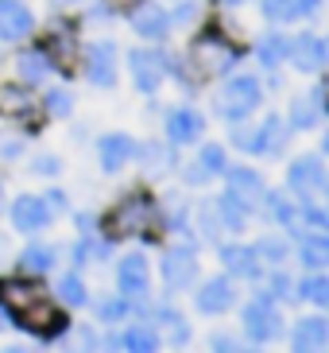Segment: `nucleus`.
Wrapping results in <instances>:
<instances>
[{"mask_svg":"<svg viewBox=\"0 0 329 353\" xmlns=\"http://www.w3.org/2000/svg\"><path fill=\"white\" fill-rule=\"evenodd\" d=\"M12 319H16L20 330L35 334V338H43V342H51V338H59V334L70 330L66 311H62V307H51V303H43V299H28Z\"/></svg>","mask_w":329,"mask_h":353,"instance_id":"nucleus-1","label":"nucleus"},{"mask_svg":"<svg viewBox=\"0 0 329 353\" xmlns=\"http://www.w3.org/2000/svg\"><path fill=\"white\" fill-rule=\"evenodd\" d=\"M155 202L147 194H128L120 206L113 210V218H109V233L113 237H144L147 229L155 225Z\"/></svg>","mask_w":329,"mask_h":353,"instance_id":"nucleus-2","label":"nucleus"},{"mask_svg":"<svg viewBox=\"0 0 329 353\" xmlns=\"http://www.w3.org/2000/svg\"><path fill=\"white\" fill-rule=\"evenodd\" d=\"M259 97H264V90H259L256 78H252V74H237V78H233V82L221 90V101H217V109H221V117H225V121L240 125L248 113H256Z\"/></svg>","mask_w":329,"mask_h":353,"instance_id":"nucleus-3","label":"nucleus"},{"mask_svg":"<svg viewBox=\"0 0 329 353\" xmlns=\"http://www.w3.org/2000/svg\"><path fill=\"white\" fill-rule=\"evenodd\" d=\"M233 140H240V148L252 152V156H279L283 144H287V125H283L279 117H268V121H264L252 136L240 132V125H237V128H233Z\"/></svg>","mask_w":329,"mask_h":353,"instance_id":"nucleus-4","label":"nucleus"},{"mask_svg":"<svg viewBox=\"0 0 329 353\" xmlns=\"http://www.w3.org/2000/svg\"><path fill=\"white\" fill-rule=\"evenodd\" d=\"M240 319H244V334H248L256 345L279 338V330H283V319H279V311H275V303H271V299L248 303L244 311H240Z\"/></svg>","mask_w":329,"mask_h":353,"instance_id":"nucleus-5","label":"nucleus"},{"mask_svg":"<svg viewBox=\"0 0 329 353\" xmlns=\"http://www.w3.org/2000/svg\"><path fill=\"white\" fill-rule=\"evenodd\" d=\"M85 78L97 90H113L116 85V47L109 39H97L85 47Z\"/></svg>","mask_w":329,"mask_h":353,"instance_id":"nucleus-6","label":"nucleus"},{"mask_svg":"<svg viewBox=\"0 0 329 353\" xmlns=\"http://www.w3.org/2000/svg\"><path fill=\"white\" fill-rule=\"evenodd\" d=\"M128 66H132V82L140 94H155L159 82H163V74L171 70L167 54H159V51H132L128 54Z\"/></svg>","mask_w":329,"mask_h":353,"instance_id":"nucleus-7","label":"nucleus"},{"mask_svg":"<svg viewBox=\"0 0 329 353\" xmlns=\"http://www.w3.org/2000/svg\"><path fill=\"white\" fill-rule=\"evenodd\" d=\"M198 276V256L190 245H175V249L163 252V280L171 291H186Z\"/></svg>","mask_w":329,"mask_h":353,"instance_id":"nucleus-8","label":"nucleus"},{"mask_svg":"<svg viewBox=\"0 0 329 353\" xmlns=\"http://www.w3.org/2000/svg\"><path fill=\"white\" fill-rule=\"evenodd\" d=\"M287 183H290V190H295L299 198H314V194L326 190V167H321L318 156H302V159L290 163Z\"/></svg>","mask_w":329,"mask_h":353,"instance_id":"nucleus-9","label":"nucleus"},{"mask_svg":"<svg viewBox=\"0 0 329 353\" xmlns=\"http://www.w3.org/2000/svg\"><path fill=\"white\" fill-rule=\"evenodd\" d=\"M326 43L318 39L314 32H302L299 39H287V59L295 63V70L302 74H318L326 66Z\"/></svg>","mask_w":329,"mask_h":353,"instance_id":"nucleus-10","label":"nucleus"},{"mask_svg":"<svg viewBox=\"0 0 329 353\" xmlns=\"http://www.w3.org/2000/svg\"><path fill=\"white\" fill-rule=\"evenodd\" d=\"M116 288L124 299H144L147 295V260L144 252H128L116 264Z\"/></svg>","mask_w":329,"mask_h":353,"instance_id":"nucleus-11","label":"nucleus"},{"mask_svg":"<svg viewBox=\"0 0 329 353\" xmlns=\"http://www.w3.org/2000/svg\"><path fill=\"white\" fill-rule=\"evenodd\" d=\"M51 206H47V198H35V194H20L12 202V225L20 229V233H35L51 221Z\"/></svg>","mask_w":329,"mask_h":353,"instance_id":"nucleus-12","label":"nucleus"},{"mask_svg":"<svg viewBox=\"0 0 329 353\" xmlns=\"http://www.w3.org/2000/svg\"><path fill=\"white\" fill-rule=\"evenodd\" d=\"M198 51L209 59L206 74H221V70H229V66L240 59V51H237V47H233V43H229L221 32H217V28H209L206 35H198Z\"/></svg>","mask_w":329,"mask_h":353,"instance_id":"nucleus-13","label":"nucleus"},{"mask_svg":"<svg viewBox=\"0 0 329 353\" xmlns=\"http://www.w3.org/2000/svg\"><path fill=\"white\" fill-rule=\"evenodd\" d=\"M136 156V140L132 136H124V132H109L97 140V159H101V167L113 175V171H120L128 159Z\"/></svg>","mask_w":329,"mask_h":353,"instance_id":"nucleus-14","label":"nucleus"},{"mask_svg":"<svg viewBox=\"0 0 329 353\" xmlns=\"http://www.w3.org/2000/svg\"><path fill=\"white\" fill-rule=\"evenodd\" d=\"M233 299H237V291H233L229 276H213V280H206V288H198V311H202V314L229 311Z\"/></svg>","mask_w":329,"mask_h":353,"instance_id":"nucleus-15","label":"nucleus"},{"mask_svg":"<svg viewBox=\"0 0 329 353\" xmlns=\"http://www.w3.org/2000/svg\"><path fill=\"white\" fill-rule=\"evenodd\" d=\"M202 128H206V121L194 109H171L167 113V140L171 144H194L202 136Z\"/></svg>","mask_w":329,"mask_h":353,"instance_id":"nucleus-16","label":"nucleus"},{"mask_svg":"<svg viewBox=\"0 0 329 353\" xmlns=\"http://www.w3.org/2000/svg\"><path fill=\"white\" fill-rule=\"evenodd\" d=\"M326 117V85H314L306 97H295L290 105V125L295 128H314Z\"/></svg>","mask_w":329,"mask_h":353,"instance_id":"nucleus-17","label":"nucleus"},{"mask_svg":"<svg viewBox=\"0 0 329 353\" xmlns=\"http://www.w3.org/2000/svg\"><path fill=\"white\" fill-rule=\"evenodd\" d=\"M132 28H136V35H144V39H163V35L171 32V16H167L159 4H136Z\"/></svg>","mask_w":329,"mask_h":353,"instance_id":"nucleus-18","label":"nucleus"},{"mask_svg":"<svg viewBox=\"0 0 329 353\" xmlns=\"http://www.w3.org/2000/svg\"><path fill=\"white\" fill-rule=\"evenodd\" d=\"M31 28H35V20H31V12L23 8L20 0H4L0 4V39H23V35H31Z\"/></svg>","mask_w":329,"mask_h":353,"instance_id":"nucleus-19","label":"nucleus"},{"mask_svg":"<svg viewBox=\"0 0 329 353\" xmlns=\"http://www.w3.org/2000/svg\"><path fill=\"white\" fill-rule=\"evenodd\" d=\"M221 264L233 276H244V280H256L259 276V256L248 245H221Z\"/></svg>","mask_w":329,"mask_h":353,"instance_id":"nucleus-20","label":"nucleus"},{"mask_svg":"<svg viewBox=\"0 0 329 353\" xmlns=\"http://www.w3.org/2000/svg\"><path fill=\"white\" fill-rule=\"evenodd\" d=\"M326 342H329L326 319H299L295 322V338H290L295 350H326Z\"/></svg>","mask_w":329,"mask_h":353,"instance_id":"nucleus-21","label":"nucleus"},{"mask_svg":"<svg viewBox=\"0 0 329 353\" xmlns=\"http://www.w3.org/2000/svg\"><path fill=\"white\" fill-rule=\"evenodd\" d=\"M229 190L237 198H244L248 206L264 198V179L252 171V167H229Z\"/></svg>","mask_w":329,"mask_h":353,"instance_id":"nucleus-22","label":"nucleus"},{"mask_svg":"<svg viewBox=\"0 0 329 353\" xmlns=\"http://www.w3.org/2000/svg\"><path fill=\"white\" fill-rule=\"evenodd\" d=\"M299 260L306 264V268L321 272L329 264V241L321 237V233H310V237L299 241Z\"/></svg>","mask_w":329,"mask_h":353,"instance_id":"nucleus-23","label":"nucleus"},{"mask_svg":"<svg viewBox=\"0 0 329 353\" xmlns=\"http://www.w3.org/2000/svg\"><path fill=\"white\" fill-rule=\"evenodd\" d=\"M217 210H221V225H229V229H244V221H248V202L244 198H237L233 190H229L221 202H217Z\"/></svg>","mask_w":329,"mask_h":353,"instance_id":"nucleus-24","label":"nucleus"},{"mask_svg":"<svg viewBox=\"0 0 329 353\" xmlns=\"http://www.w3.org/2000/svg\"><path fill=\"white\" fill-rule=\"evenodd\" d=\"M256 54H259V63L268 66V70H275L279 63H283V59H287V39H283V35H264V39L256 43Z\"/></svg>","mask_w":329,"mask_h":353,"instance_id":"nucleus-25","label":"nucleus"},{"mask_svg":"<svg viewBox=\"0 0 329 353\" xmlns=\"http://www.w3.org/2000/svg\"><path fill=\"white\" fill-rule=\"evenodd\" d=\"M20 268L23 272H51L54 268V249L51 245H28L20 252Z\"/></svg>","mask_w":329,"mask_h":353,"instance_id":"nucleus-26","label":"nucleus"},{"mask_svg":"<svg viewBox=\"0 0 329 353\" xmlns=\"http://www.w3.org/2000/svg\"><path fill=\"white\" fill-rule=\"evenodd\" d=\"M155 330H147V326H136V330L128 334H116V350H132V353H151L155 350Z\"/></svg>","mask_w":329,"mask_h":353,"instance_id":"nucleus-27","label":"nucleus"},{"mask_svg":"<svg viewBox=\"0 0 329 353\" xmlns=\"http://www.w3.org/2000/svg\"><path fill=\"white\" fill-rule=\"evenodd\" d=\"M28 299H35V283L0 280V307H23Z\"/></svg>","mask_w":329,"mask_h":353,"instance_id":"nucleus-28","label":"nucleus"},{"mask_svg":"<svg viewBox=\"0 0 329 353\" xmlns=\"http://www.w3.org/2000/svg\"><path fill=\"white\" fill-rule=\"evenodd\" d=\"M47 66H51V59H43V54H35V51L16 59V70H20L23 82H43V78H47Z\"/></svg>","mask_w":329,"mask_h":353,"instance_id":"nucleus-29","label":"nucleus"},{"mask_svg":"<svg viewBox=\"0 0 329 353\" xmlns=\"http://www.w3.org/2000/svg\"><path fill=\"white\" fill-rule=\"evenodd\" d=\"M132 159H140V163L144 167H151V171H167V167L175 163V156H171V152H163V148L159 144H136V156Z\"/></svg>","mask_w":329,"mask_h":353,"instance_id":"nucleus-30","label":"nucleus"},{"mask_svg":"<svg viewBox=\"0 0 329 353\" xmlns=\"http://www.w3.org/2000/svg\"><path fill=\"white\" fill-rule=\"evenodd\" d=\"M259 202L271 210L268 218L283 221V225H290V221H295V206L287 202V194H279V190H264V198H259Z\"/></svg>","mask_w":329,"mask_h":353,"instance_id":"nucleus-31","label":"nucleus"},{"mask_svg":"<svg viewBox=\"0 0 329 353\" xmlns=\"http://www.w3.org/2000/svg\"><path fill=\"white\" fill-rule=\"evenodd\" d=\"M299 299H310V303H329V280L326 276H306V280L295 288Z\"/></svg>","mask_w":329,"mask_h":353,"instance_id":"nucleus-32","label":"nucleus"},{"mask_svg":"<svg viewBox=\"0 0 329 353\" xmlns=\"http://www.w3.org/2000/svg\"><path fill=\"white\" fill-rule=\"evenodd\" d=\"M59 295L70 303V307H85V299H89L78 276H62V280H59Z\"/></svg>","mask_w":329,"mask_h":353,"instance_id":"nucleus-33","label":"nucleus"},{"mask_svg":"<svg viewBox=\"0 0 329 353\" xmlns=\"http://www.w3.org/2000/svg\"><path fill=\"white\" fill-rule=\"evenodd\" d=\"M198 167L206 171V175H217V171H225V152L217 144H206L202 148V156H198Z\"/></svg>","mask_w":329,"mask_h":353,"instance_id":"nucleus-34","label":"nucleus"},{"mask_svg":"<svg viewBox=\"0 0 329 353\" xmlns=\"http://www.w3.org/2000/svg\"><path fill=\"white\" fill-rule=\"evenodd\" d=\"M47 47H51V54H59V66H62V70L70 74V63H66V59L74 54V43H70V35H66V32L51 35V39H47Z\"/></svg>","mask_w":329,"mask_h":353,"instance_id":"nucleus-35","label":"nucleus"},{"mask_svg":"<svg viewBox=\"0 0 329 353\" xmlns=\"http://www.w3.org/2000/svg\"><path fill=\"white\" fill-rule=\"evenodd\" d=\"M256 256L259 260H275L279 264V260L287 256V245H283L279 237H264V241H256Z\"/></svg>","mask_w":329,"mask_h":353,"instance_id":"nucleus-36","label":"nucleus"},{"mask_svg":"<svg viewBox=\"0 0 329 353\" xmlns=\"http://www.w3.org/2000/svg\"><path fill=\"white\" fill-rule=\"evenodd\" d=\"M70 94L66 90H47V113L51 117H70Z\"/></svg>","mask_w":329,"mask_h":353,"instance_id":"nucleus-37","label":"nucleus"},{"mask_svg":"<svg viewBox=\"0 0 329 353\" xmlns=\"http://www.w3.org/2000/svg\"><path fill=\"white\" fill-rule=\"evenodd\" d=\"M279 295H290V283H287V276H283V272H275V276H271L268 288L259 291V299H271V303H275Z\"/></svg>","mask_w":329,"mask_h":353,"instance_id":"nucleus-38","label":"nucleus"},{"mask_svg":"<svg viewBox=\"0 0 329 353\" xmlns=\"http://www.w3.org/2000/svg\"><path fill=\"white\" fill-rule=\"evenodd\" d=\"M97 314H101L105 322H120L124 314H128V303L124 299H105L101 307H97Z\"/></svg>","mask_w":329,"mask_h":353,"instance_id":"nucleus-39","label":"nucleus"},{"mask_svg":"<svg viewBox=\"0 0 329 353\" xmlns=\"http://www.w3.org/2000/svg\"><path fill=\"white\" fill-rule=\"evenodd\" d=\"M259 8H264V16H271V20H287L290 0H259Z\"/></svg>","mask_w":329,"mask_h":353,"instance_id":"nucleus-40","label":"nucleus"},{"mask_svg":"<svg viewBox=\"0 0 329 353\" xmlns=\"http://www.w3.org/2000/svg\"><path fill=\"white\" fill-rule=\"evenodd\" d=\"M318 8H321V0H290L287 20H299V16H314Z\"/></svg>","mask_w":329,"mask_h":353,"instance_id":"nucleus-41","label":"nucleus"},{"mask_svg":"<svg viewBox=\"0 0 329 353\" xmlns=\"http://www.w3.org/2000/svg\"><path fill=\"white\" fill-rule=\"evenodd\" d=\"M23 152V144L16 136H0V159H16Z\"/></svg>","mask_w":329,"mask_h":353,"instance_id":"nucleus-42","label":"nucleus"},{"mask_svg":"<svg viewBox=\"0 0 329 353\" xmlns=\"http://www.w3.org/2000/svg\"><path fill=\"white\" fill-rule=\"evenodd\" d=\"M59 159H54V156H39V159H35V171H39V175H59Z\"/></svg>","mask_w":329,"mask_h":353,"instance_id":"nucleus-43","label":"nucleus"},{"mask_svg":"<svg viewBox=\"0 0 329 353\" xmlns=\"http://www.w3.org/2000/svg\"><path fill=\"white\" fill-rule=\"evenodd\" d=\"M23 105H28V94H23V90H8V94H4V109L16 113V109H23Z\"/></svg>","mask_w":329,"mask_h":353,"instance_id":"nucleus-44","label":"nucleus"},{"mask_svg":"<svg viewBox=\"0 0 329 353\" xmlns=\"http://www.w3.org/2000/svg\"><path fill=\"white\" fill-rule=\"evenodd\" d=\"M302 221H306V225H314V229H326V214H321L318 206H306V210H302Z\"/></svg>","mask_w":329,"mask_h":353,"instance_id":"nucleus-45","label":"nucleus"},{"mask_svg":"<svg viewBox=\"0 0 329 353\" xmlns=\"http://www.w3.org/2000/svg\"><path fill=\"white\" fill-rule=\"evenodd\" d=\"M194 16H198V8H194V4H182V8H178L175 16H171V28H175V23H190Z\"/></svg>","mask_w":329,"mask_h":353,"instance_id":"nucleus-46","label":"nucleus"},{"mask_svg":"<svg viewBox=\"0 0 329 353\" xmlns=\"http://www.w3.org/2000/svg\"><path fill=\"white\" fill-rule=\"evenodd\" d=\"M213 350H233V342H229V334H213Z\"/></svg>","mask_w":329,"mask_h":353,"instance_id":"nucleus-47","label":"nucleus"},{"mask_svg":"<svg viewBox=\"0 0 329 353\" xmlns=\"http://www.w3.org/2000/svg\"><path fill=\"white\" fill-rule=\"evenodd\" d=\"M124 4H132V8H136L140 0H109V8H113V12H116V8H124Z\"/></svg>","mask_w":329,"mask_h":353,"instance_id":"nucleus-48","label":"nucleus"},{"mask_svg":"<svg viewBox=\"0 0 329 353\" xmlns=\"http://www.w3.org/2000/svg\"><path fill=\"white\" fill-rule=\"evenodd\" d=\"M51 4H78V0H51Z\"/></svg>","mask_w":329,"mask_h":353,"instance_id":"nucleus-49","label":"nucleus"},{"mask_svg":"<svg viewBox=\"0 0 329 353\" xmlns=\"http://www.w3.org/2000/svg\"><path fill=\"white\" fill-rule=\"evenodd\" d=\"M0 210H4V187H0Z\"/></svg>","mask_w":329,"mask_h":353,"instance_id":"nucleus-50","label":"nucleus"},{"mask_svg":"<svg viewBox=\"0 0 329 353\" xmlns=\"http://www.w3.org/2000/svg\"><path fill=\"white\" fill-rule=\"evenodd\" d=\"M225 4H240V0H225Z\"/></svg>","mask_w":329,"mask_h":353,"instance_id":"nucleus-51","label":"nucleus"},{"mask_svg":"<svg viewBox=\"0 0 329 353\" xmlns=\"http://www.w3.org/2000/svg\"><path fill=\"white\" fill-rule=\"evenodd\" d=\"M0 326H4V319H0Z\"/></svg>","mask_w":329,"mask_h":353,"instance_id":"nucleus-52","label":"nucleus"},{"mask_svg":"<svg viewBox=\"0 0 329 353\" xmlns=\"http://www.w3.org/2000/svg\"><path fill=\"white\" fill-rule=\"evenodd\" d=\"M0 4H4V0H0Z\"/></svg>","mask_w":329,"mask_h":353,"instance_id":"nucleus-53","label":"nucleus"}]
</instances>
